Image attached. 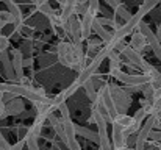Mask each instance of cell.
Wrapping results in <instances>:
<instances>
[{
	"label": "cell",
	"instance_id": "6da1fadb",
	"mask_svg": "<svg viewBox=\"0 0 161 150\" xmlns=\"http://www.w3.org/2000/svg\"><path fill=\"white\" fill-rule=\"evenodd\" d=\"M56 56L59 64L69 69L75 70H83V59H85V50L83 44H72L69 41H61L56 47Z\"/></svg>",
	"mask_w": 161,
	"mask_h": 150
},
{
	"label": "cell",
	"instance_id": "7a4b0ae2",
	"mask_svg": "<svg viewBox=\"0 0 161 150\" xmlns=\"http://www.w3.org/2000/svg\"><path fill=\"white\" fill-rule=\"evenodd\" d=\"M108 91H109V96H111V100L114 103V108H116V113L117 114H127L130 105H131V97L130 94L119 88L117 85H108Z\"/></svg>",
	"mask_w": 161,
	"mask_h": 150
},
{
	"label": "cell",
	"instance_id": "3957f363",
	"mask_svg": "<svg viewBox=\"0 0 161 150\" xmlns=\"http://www.w3.org/2000/svg\"><path fill=\"white\" fill-rule=\"evenodd\" d=\"M138 31L144 35V38H146L147 44L150 46V49L153 50L155 56L160 59V63H161V42L158 41V39H157V36H155V33L152 31V28L149 27V24H146V22H141V24L138 25Z\"/></svg>",
	"mask_w": 161,
	"mask_h": 150
},
{
	"label": "cell",
	"instance_id": "277c9868",
	"mask_svg": "<svg viewBox=\"0 0 161 150\" xmlns=\"http://www.w3.org/2000/svg\"><path fill=\"white\" fill-rule=\"evenodd\" d=\"M64 33L72 38V44H77V46L78 44H83L81 42V24H80V20H78V17L75 14L70 16L66 20V24H64Z\"/></svg>",
	"mask_w": 161,
	"mask_h": 150
},
{
	"label": "cell",
	"instance_id": "5b68a950",
	"mask_svg": "<svg viewBox=\"0 0 161 150\" xmlns=\"http://www.w3.org/2000/svg\"><path fill=\"white\" fill-rule=\"evenodd\" d=\"M120 55H124V59H127L130 64H133L136 69H141L142 72L150 66L144 58H142V55L141 53H138V52H135V50L131 49L130 46H124V49L120 50Z\"/></svg>",
	"mask_w": 161,
	"mask_h": 150
},
{
	"label": "cell",
	"instance_id": "8992f818",
	"mask_svg": "<svg viewBox=\"0 0 161 150\" xmlns=\"http://www.w3.org/2000/svg\"><path fill=\"white\" fill-rule=\"evenodd\" d=\"M119 81H122L124 85L130 86V88H142L144 85L149 83V77L144 74H127V72H120L117 77Z\"/></svg>",
	"mask_w": 161,
	"mask_h": 150
},
{
	"label": "cell",
	"instance_id": "52a82bcc",
	"mask_svg": "<svg viewBox=\"0 0 161 150\" xmlns=\"http://www.w3.org/2000/svg\"><path fill=\"white\" fill-rule=\"evenodd\" d=\"M96 14H92L89 9L83 14V19L80 20L81 24V42H86L89 38H91V33H92V24L96 20Z\"/></svg>",
	"mask_w": 161,
	"mask_h": 150
},
{
	"label": "cell",
	"instance_id": "ba28073f",
	"mask_svg": "<svg viewBox=\"0 0 161 150\" xmlns=\"http://www.w3.org/2000/svg\"><path fill=\"white\" fill-rule=\"evenodd\" d=\"M5 5H6V11L13 16L14 19V27L17 31H22V27H24V16H22V11L19 8V5L14 2V0H5Z\"/></svg>",
	"mask_w": 161,
	"mask_h": 150
},
{
	"label": "cell",
	"instance_id": "9c48e42d",
	"mask_svg": "<svg viewBox=\"0 0 161 150\" xmlns=\"http://www.w3.org/2000/svg\"><path fill=\"white\" fill-rule=\"evenodd\" d=\"M97 94H99V102L102 103V106L107 109V113L111 116V117H114L117 113H116V108H114V103H113V100H111V96H109V91H108V85H102V88H99V91H97Z\"/></svg>",
	"mask_w": 161,
	"mask_h": 150
},
{
	"label": "cell",
	"instance_id": "30bf717a",
	"mask_svg": "<svg viewBox=\"0 0 161 150\" xmlns=\"http://www.w3.org/2000/svg\"><path fill=\"white\" fill-rule=\"evenodd\" d=\"M111 146H113V150H120L127 147V138L122 128H119L114 124H111Z\"/></svg>",
	"mask_w": 161,
	"mask_h": 150
},
{
	"label": "cell",
	"instance_id": "8fae6325",
	"mask_svg": "<svg viewBox=\"0 0 161 150\" xmlns=\"http://www.w3.org/2000/svg\"><path fill=\"white\" fill-rule=\"evenodd\" d=\"M0 63H2V66H3L5 77H6L11 83H17V78H16V74H14V69H13V63H11V58H9L8 52L0 53Z\"/></svg>",
	"mask_w": 161,
	"mask_h": 150
},
{
	"label": "cell",
	"instance_id": "7c38bea8",
	"mask_svg": "<svg viewBox=\"0 0 161 150\" xmlns=\"http://www.w3.org/2000/svg\"><path fill=\"white\" fill-rule=\"evenodd\" d=\"M5 109H6L8 116H19L20 113H24L25 105H24L22 97H16V99L9 100L8 103H5Z\"/></svg>",
	"mask_w": 161,
	"mask_h": 150
},
{
	"label": "cell",
	"instance_id": "4fadbf2b",
	"mask_svg": "<svg viewBox=\"0 0 161 150\" xmlns=\"http://www.w3.org/2000/svg\"><path fill=\"white\" fill-rule=\"evenodd\" d=\"M22 61H24V55L19 49L13 50V58H11V63H13V69H14V74H16V78H22L24 77V66H22Z\"/></svg>",
	"mask_w": 161,
	"mask_h": 150
},
{
	"label": "cell",
	"instance_id": "5bb4252c",
	"mask_svg": "<svg viewBox=\"0 0 161 150\" xmlns=\"http://www.w3.org/2000/svg\"><path fill=\"white\" fill-rule=\"evenodd\" d=\"M92 31L97 33V36H99V39L102 41L103 46H108V44L111 42V39H113V33H109V30L103 28V27L97 22V17H96L94 24H92Z\"/></svg>",
	"mask_w": 161,
	"mask_h": 150
},
{
	"label": "cell",
	"instance_id": "9a60e30c",
	"mask_svg": "<svg viewBox=\"0 0 161 150\" xmlns=\"http://www.w3.org/2000/svg\"><path fill=\"white\" fill-rule=\"evenodd\" d=\"M130 47L135 50V52L141 53L142 50L147 47V41H146L144 35L139 33V31H135V33L131 35V39H130Z\"/></svg>",
	"mask_w": 161,
	"mask_h": 150
},
{
	"label": "cell",
	"instance_id": "2e32d148",
	"mask_svg": "<svg viewBox=\"0 0 161 150\" xmlns=\"http://www.w3.org/2000/svg\"><path fill=\"white\" fill-rule=\"evenodd\" d=\"M75 135H77V136H81V138H86V139H89L91 142L99 144V135H97L96 131L86 128V127H81V125H77V124H75Z\"/></svg>",
	"mask_w": 161,
	"mask_h": 150
},
{
	"label": "cell",
	"instance_id": "e0dca14e",
	"mask_svg": "<svg viewBox=\"0 0 161 150\" xmlns=\"http://www.w3.org/2000/svg\"><path fill=\"white\" fill-rule=\"evenodd\" d=\"M111 124L117 125V127L122 128V130H127L128 127L133 125V117L128 116V114H116V116L113 117V122H111Z\"/></svg>",
	"mask_w": 161,
	"mask_h": 150
},
{
	"label": "cell",
	"instance_id": "ac0fdd59",
	"mask_svg": "<svg viewBox=\"0 0 161 150\" xmlns=\"http://www.w3.org/2000/svg\"><path fill=\"white\" fill-rule=\"evenodd\" d=\"M83 88H85V91H86L88 99L91 100L92 103L99 100V94H97V89H96V85H94V78H89L88 81H85Z\"/></svg>",
	"mask_w": 161,
	"mask_h": 150
},
{
	"label": "cell",
	"instance_id": "d6986e66",
	"mask_svg": "<svg viewBox=\"0 0 161 150\" xmlns=\"http://www.w3.org/2000/svg\"><path fill=\"white\" fill-rule=\"evenodd\" d=\"M97 135H99V147H100V150H113L109 136H108V130H99Z\"/></svg>",
	"mask_w": 161,
	"mask_h": 150
},
{
	"label": "cell",
	"instance_id": "ffe728a7",
	"mask_svg": "<svg viewBox=\"0 0 161 150\" xmlns=\"http://www.w3.org/2000/svg\"><path fill=\"white\" fill-rule=\"evenodd\" d=\"M157 91H158V89H155L150 83H147V85H144V86L141 88V92L144 94V100H146L147 103H152L153 100L157 99Z\"/></svg>",
	"mask_w": 161,
	"mask_h": 150
},
{
	"label": "cell",
	"instance_id": "44dd1931",
	"mask_svg": "<svg viewBox=\"0 0 161 150\" xmlns=\"http://www.w3.org/2000/svg\"><path fill=\"white\" fill-rule=\"evenodd\" d=\"M91 122H94V124L97 125V131H99V130H108V128H107L108 122L103 119V116H102L99 111H96V109H92V117H91Z\"/></svg>",
	"mask_w": 161,
	"mask_h": 150
},
{
	"label": "cell",
	"instance_id": "7402d4cb",
	"mask_svg": "<svg viewBox=\"0 0 161 150\" xmlns=\"http://www.w3.org/2000/svg\"><path fill=\"white\" fill-rule=\"evenodd\" d=\"M97 22L103 27V28H111V30H119L120 28V25L122 24H119V22H116L114 19H111V17H97Z\"/></svg>",
	"mask_w": 161,
	"mask_h": 150
},
{
	"label": "cell",
	"instance_id": "603a6c76",
	"mask_svg": "<svg viewBox=\"0 0 161 150\" xmlns=\"http://www.w3.org/2000/svg\"><path fill=\"white\" fill-rule=\"evenodd\" d=\"M133 117V122L136 124V125H142L144 122H146V119L149 117V113H147V108H144V106H141L136 113H135V116H131Z\"/></svg>",
	"mask_w": 161,
	"mask_h": 150
},
{
	"label": "cell",
	"instance_id": "cb8c5ba5",
	"mask_svg": "<svg viewBox=\"0 0 161 150\" xmlns=\"http://www.w3.org/2000/svg\"><path fill=\"white\" fill-rule=\"evenodd\" d=\"M100 46H102V41L99 38H89L86 41V49L89 50V53H97L100 50Z\"/></svg>",
	"mask_w": 161,
	"mask_h": 150
},
{
	"label": "cell",
	"instance_id": "d4e9b609",
	"mask_svg": "<svg viewBox=\"0 0 161 150\" xmlns=\"http://www.w3.org/2000/svg\"><path fill=\"white\" fill-rule=\"evenodd\" d=\"M161 0H144V3L138 8V11H141L142 14H147V13H150L158 3H160Z\"/></svg>",
	"mask_w": 161,
	"mask_h": 150
},
{
	"label": "cell",
	"instance_id": "484cf974",
	"mask_svg": "<svg viewBox=\"0 0 161 150\" xmlns=\"http://www.w3.org/2000/svg\"><path fill=\"white\" fill-rule=\"evenodd\" d=\"M24 141H25V146L28 147V150H41V149H39L38 138H35L33 135L27 133V135H25V138H24Z\"/></svg>",
	"mask_w": 161,
	"mask_h": 150
},
{
	"label": "cell",
	"instance_id": "4316f807",
	"mask_svg": "<svg viewBox=\"0 0 161 150\" xmlns=\"http://www.w3.org/2000/svg\"><path fill=\"white\" fill-rule=\"evenodd\" d=\"M114 13H116L119 17H122V19H124V24H125V22H128V20L131 19V14L128 13V9H127L122 3H120V5H119V6L114 9Z\"/></svg>",
	"mask_w": 161,
	"mask_h": 150
},
{
	"label": "cell",
	"instance_id": "83f0119b",
	"mask_svg": "<svg viewBox=\"0 0 161 150\" xmlns=\"http://www.w3.org/2000/svg\"><path fill=\"white\" fill-rule=\"evenodd\" d=\"M144 108H146V106H144ZM147 113H149V116H155V114L161 113V99H155V100H153V102L149 105Z\"/></svg>",
	"mask_w": 161,
	"mask_h": 150
},
{
	"label": "cell",
	"instance_id": "f1b7e54d",
	"mask_svg": "<svg viewBox=\"0 0 161 150\" xmlns=\"http://www.w3.org/2000/svg\"><path fill=\"white\" fill-rule=\"evenodd\" d=\"M120 63H122V61H109V75H113L114 78H117L119 74L122 72Z\"/></svg>",
	"mask_w": 161,
	"mask_h": 150
},
{
	"label": "cell",
	"instance_id": "f546056e",
	"mask_svg": "<svg viewBox=\"0 0 161 150\" xmlns=\"http://www.w3.org/2000/svg\"><path fill=\"white\" fill-rule=\"evenodd\" d=\"M8 47H9V38L5 35H0V53L6 52Z\"/></svg>",
	"mask_w": 161,
	"mask_h": 150
},
{
	"label": "cell",
	"instance_id": "4dcf8cb0",
	"mask_svg": "<svg viewBox=\"0 0 161 150\" xmlns=\"http://www.w3.org/2000/svg\"><path fill=\"white\" fill-rule=\"evenodd\" d=\"M152 128L161 131V113L155 114V116H152Z\"/></svg>",
	"mask_w": 161,
	"mask_h": 150
},
{
	"label": "cell",
	"instance_id": "1f68e13d",
	"mask_svg": "<svg viewBox=\"0 0 161 150\" xmlns=\"http://www.w3.org/2000/svg\"><path fill=\"white\" fill-rule=\"evenodd\" d=\"M0 17H2V20H3L5 25H8V24H13L14 25V19H13V16L8 11H0Z\"/></svg>",
	"mask_w": 161,
	"mask_h": 150
},
{
	"label": "cell",
	"instance_id": "d6a6232c",
	"mask_svg": "<svg viewBox=\"0 0 161 150\" xmlns=\"http://www.w3.org/2000/svg\"><path fill=\"white\" fill-rule=\"evenodd\" d=\"M31 49H33V44H31V41H24L19 50H20V52H22V55H24V53H30V52H31Z\"/></svg>",
	"mask_w": 161,
	"mask_h": 150
},
{
	"label": "cell",
	"instance_id": "836d02e7",
	"mask_svg": "<svg viewBox=\"0 0 161 150\" xmlns=\"http://www.w3.org/2000/svg\"><path fill=\"white\" fill-rule=\"evenodd\" d=\"M149 139H153V141H157V142H161V131L152 130L150 135H149Z\"/></svg>",
	"mask_w": 161,
	"mask_h": 150
},
{
	"label": "cell",
	"instance_id": "e575fe53",
	"mask_svg": "<svg viewBox=\"0 0 161 150\" xmlns=\"http://www.w3.org/2000/svg\"><path fill=\"white\" fill-rule=\"evenodd\" d=\"M88 9H89V8H88V3H86V5H77V8H75V14H81V16H83Z\"/></svg>",
	"mask_w": 161,
	"mask_h": 150
},
{
	"label": "cell",
	"instance_id": "d590c367",
	"mask_svg": "<svg viewBox=\"0 0 161 150\" xmlns=\"http://www.w3.org/2000/svg\"><path fill=\"white\" fill-rule=\"evenodd\" d=\"M8 147H9V144H8V141L5 139L3 133L0 131V150H8Z\"/></svg>",
	"mask_w": 161,
	"mask_h": 150
},
{
	"label": "cell",
	"instance_id": "8d00e7d4",
	"mask_svg": "<svg viewBox=\"0 0 161 150\" xmlns=\"http://www.w3.org/2000/svg\"><path fill=\"white\" fill-rule=\"evenodd\" d=\"M24 146H25V141L22 139V141L16 142L14 146H9V147H8V150H22V149H24Z\"/></svg>",
	"mask_w": 161,
	"mask_h": 150
},
{
	"label": "cell",
	"instance_id": "74e56055",
	"mask_svg": "<svg viewBox=\"0 0 161 150\" xmlns=\"http://www.w3.org/2000/svg\"><path fill=\"white\" fill-rule=\"evenodd\" d=\"M103 2L107 3L108 6H111L113 9H116V8H117V6L120 5V2H119V0H103Z\"/></svg>",
	"mask_w": 161,
	"mask_h": 150
},
{
	"label": "cell",
	"instance_id": "f35d334b",
	"mask_svg": "<svg viewBox=\"0 0 161 150\" xmlns=\"http://www.w3.org/2000/svg\"><path fill=\"white\" fill-rule=\"evenodd\" d=\"M31 64H33V58H31V56H28V58H24V61H22V66H24V69H25V67H31Z\"/></svg>",
	"mask_w": 161,
	"mask_h": 150
},
{
	"label": "cell",
	"instance_id": "ab89813d",
	"mask_svg": "<svg viewBox=\"0 0 161 150\" xmlns=\"http://www.w3.org/2000/svg\"><path fill=\"white\" fill-rule=\"evenodd\" d=\"M155 36H157V39L161 42V22L158 24V28H157V35H155Z\"/></svg>",
	"mask_w": 161,
	"mask_h": 150
},
{
	"label": "cell",
	"instance_id": "60d3db41",
	"mask_svg": "<svg viewBox=\"0 0 161 150\" xmlns=\"http://www.w3.org/2000/svg\"><path fill=\"white\" fill-rule=\"evenodd\" d=\"M5 111V103H3V100H2V94H0V113H3Z\"/></svg>",
	"mask_w": 161,
	"mask_h": 150
},
{
	"label": "cell",
	"instance_id": "b9f144b4",
	"mask_svg": "<svg viewBox=\"0 0 161 150\" xmlns=\"http://www.w3.org/2000/svg\"><path fill=\"white\" fill-rule=\"evenodd\" d=\"M77 2V5H86L88 3V0H75Z\"/></svg>",
	"mask_w": 161,
	"mask_h": 150
},
{
	"label": "cell",
	"instance_id": "7bdbcfd3",
	"mask_svg": "<svg viewBox=\"0 0 161 150\" xmlns=\"http://www.w3.org/2000/svg\"><path fill=\"white\" fill-rule=\"evenodd\" d=\"M5 28V24H3V20H2V17H0V31Z\"/></svg>",
	"mask_w": 161,
	"mask_h": 150
},
{
	"label": "cell",
	"instance_id": "ee69618b",
	"mask_svg": "<svg viewBox=\"0 0 161 150\" xmlns=\"http://www.w3.org/2000/svg\"><path fill=\"white\" fill-rule=\"evenodd\" d=\"M120 150H135V149H131V147H124V149H120Z\"/></svg>",
	"mask_w": 161,
	"mask_h": 150
},
{
	"label": "cell",
	"instance_id": "f6af8a7d",
	"mask_svg": "<svg viewBox=\"0 0 161 150\" xmlns=\"http://www.w3.org/2000/svg\"><path fill=\"white\" fill-rule=\"evenodd\" d=\"M30 2H33V3H36V0H30Z\"/></svg>",
	"mask_w": 161,
	"mask_h": 150
},
{
	"label": "cell",
	"instance_id": "bcb514c9",
	"mask_svg": "<svg viewBox=\"0 0 161 150\" xmlns=\"http://www.w3.org/2000/svg\"><path fill=\"white\" fill-rule=\"evenodd\" d=\"M119 2H120V3H122V2H124V0H119Z\"/></svg>",
	"mask_w": 161,
	"mask_h": 150
}]
</instances>
